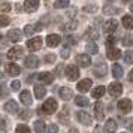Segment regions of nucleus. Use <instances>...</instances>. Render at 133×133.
Returning a JSON list of instances; mask_svg holds the SVG:
<instances>
[{
    "label": "nucleus",
    "mask_w": 133,
    "mask_h": 133,
    "mask_svg": "<svg viewBox=\"0 0 133 133\" xmlns=\"http://www.w3.org/2000/svg\"><path fill=\"white\" fill-rule=\"evenodd\" d=\"M33 31H35V27H33V25H25V27H24V35H25V36L33 35Z\"/></svg>",
    "instance_id": "38"
},
{
    "label": "nucleus",
    "mask_w": 133,
    "mask_h": 133,
    "mask_svg": "<svg viewBox=\"0 0 133 133\" xmlns=\"http://www.w3.org/2000/svg\"><path fill=\"white\" fill-rule=\"evenodd\" d=\"M48 133H58V127L55 126V124L48 126Z\"/></svg>",
    "instance_id": "45"
},
{
    "label": "nucleus",
    "mask_w": 133,
    "mask_h": 133,
    "mask_svg": "<svg viewBox=\"0 0 133 133\" xmlns=\"http://www.w3.org/2000/svg\"><path fill=\"white\" fill-rule=\"evenodd\" d=\"M91 79H88V78H85V79H82V81H79L78 82V90L81 91V93H87V91L91 88Z\"/></svg>",
    "instance_id": "14"
},
{
    "label": "nucleus",
    "mask_w": 133,
    "mask_h": 133,
    "mask_svg": "<svg viewBox=\"0 0 133 133\" xmlns=\"http://www.w3.org/2000/svg\"><path fill=\"white\" fill-rule=\"evenodd\" d=\"M112 75H114L117 79H120L121 76H123V67H121L120 64H114V66H112Z\"/></svg>",
    "instance_id": "29"
},
{
    "label": "nucleus",
    "mask_w": 133,
    "mask_h": 133,
    "mask_svg": "<svg viewBox=\"0 0 133 133\" xmlns=\"http://www.w3.org/2000/svg\"><path fill=\"white\" fill-rule=\"evenodd\" d=\"M76 63L81 67H88L91 64V58L88 57V54H79L76 55Z\"/></svg>",
    "instance_id": "11"
},
{
    "label": "nucleus",
    "mask_w": 133,
    "mask_h": 133,
    "mask_svg": "<svg viewBox=\"0 0 133 133\" xmlns=\"http://www.w3.org/2000/svg\"><path fill=\"white\" fill-rule=\"evenodd\" d=\"M66 76L69 81H76V79L79 78V70L76 66H73V64H70V66L66 67Z\"/></svg>",
    "instance_id": "3"
},
{
    "label": "nucleus",
    "mask_w": 133,
    "mask_h": 133,
    "mask_svg": "<svg viewBox=\"0 0 133 133\" xmlns=\"http://www.w3.org/2000/svg\"><path fill=\"white\" fill-rule=\"evenodd\" d=\"M64 43H66V45H75L76 41L73 39V36H66L64 37Z\"/></svg>",
    "instance_id": "42"
},
{
    "label": "nucleus",
    "mask_w": 133,
    "mask_h": 133,
    "mask_svg": "<svg viewBox=\"0 0 133 133\" xmlns=\"http://www.w3.org/2000/svg\"><path fill=\"white\" fill-rule=\"evenodd\" d=\"M124 61L127 64H132L133 63V49H129V51L124 52Z\"/></svg>",
    "instance_id": "34"
},
{
    "label": "nucleus",
    "mask_w": 133,
    "mask_h": 133,
    "mask_svg": "<svg viewBox=\"0 0 133 133\" xmlns=\"http://www.w3.org/2000/svg\"><path fill=\"white\" fill-rule=\"evenodd\" d=\"M103 14H106V15H111V14H120V9L112 6V5H106V6L103 8Z\"/></svg>",
    "instance_id": "28"
},
{
    "label": "nucleus",
    "mask_w": 133,
    "mask_h": 133,
    "mask_svg": "<svg viewBox=\"0 0 133 133\" xmlns=\"http://www.w3.org/2000/svg\"><path fill=\"white\" fill-rule=\"evenodd\" d=\"M19 117H21V118H29V117H30V114H29V112H21V114H19Z\"/></svg>",
    "instance_id": "51"
},
{
    "label": "nucleus",
    "mask_w": 133,
    "mask_h": 133,
    "mask_svg": "<svg viewBox=\"0 0 133 133\" xmlns=\"http://www.w3.org/2000/svg\"><path fill=\"white\" fill-rule=\"evenodd\" d=\"M129 81H132L133 82V69L130 70V73H129Z\"/></svg>",
    "instance_id": "53"
},
{
    "label": "nucleus",
    "mask_w": 133,
    "mask_h": 133,
    "mask_svg": "<svg viewBox=\"0 0 133 133\" xmlns=\"http://www.w3.org/2000/svg\"><path fill=\"white\" fill-rule=\"evenodd\" d=\"M9 11H11L9 3H0V12H9Z\"/></svg>",
    "instance_id": "40"
},
{
    "label": "nucleus",
    "mask_w": 133,
    "mask_h": 133,
    "mask_svg": "<svg viewBox=\"0 0 133 133\" xmlns=\"http://www.w3.org/2000/svg\"><path fill=\"white\" fill-rule=\"evenodd\" d=\"M45 94H46V90H45L43 85H35V96H36V99H42V97H45Z\"/></svg>",
    "instance_id": "26"
},
{
    "label": "nucleus",
    "mask_w": 133,
    "mask_h": 133,
    "mask_svg": "<svg viewBox=\"0 0 133 133\" xmlns=\"http://www.w3.org/2000/svg\"><path fill=\"white\" fill-rule=\"evenodd\" d=\"M75 102H76V105L78 106H82V108H85V106H88V99L87 97H82V96H76V99H75Z\"/></svg>",
    "instance_id": "32"
},
{
    "label": "nucleus",
    "mask_w": 133,
    "mask_h": 133,
    "mask_svg": "<svg viewBox=\"0 0 133 133\" xmlns=\"http://www.w3.org/2000/svg\"><path fill=\"white\" fill-rule=\"evenodd\" d=\"M39 81L43 82V84H51V82L54 81V75L51 72H42L39 75Z\"/></svg>",
    "instance_id": "18"
},
{
    "label": "nucleus",
    "mask_w": 133,
    "mask_h": 133,
    "mask_svg": "<svg viewBox=\"0 0 133 133\" xmlns=\"http://www.w3.org/2000/svg\"><path fill=\"white\" fill-rule=\"evenodd\" d=\"M69 6V0H55L54 8L55 9H63V8Z\"/></svg>",
    "instance_id": "33"
},
{
    "label": "nucleus",
    "mask_w": 133,
    "mask_h": 133,
    "mask_svg": "<svg viewBox=\"0 0 133 133\" xmlns=\"http://www.w3.org/2000/svg\"><path fill=\"white\" fill-rule=\"evenodd\" d=\"M109 94L112 97H118L123 93V85L120 82H112V84H109Z\"/></svg>",
    "instance_id": "5"
},
{
    "label": "nucleus",
    "mask_w": 133,
    "mask_h": 133,
    "mask_svg": "<svg viewBox=\"0 0 133 133\" xmlns=\"http://www.w3.org/2000/svg\"><path fill=\"white\" fill-rule=\"evenodd\" d=\"M106 55H108L109 60H118L121 57V51L118 48H111V46H109L108 51H106Z\"/></svg>",
    "instance_id": "16"
},
{
    "label": "nucleus",
    "mask_w": 133,
    "mask_h": 133,
    "mask_svg": "<svg viewBox=\"0 0 133 133\" xmlns=\"http://www.w3.org/2000/svg\"><path fill=\"white\" fill-rule=\"evenodd\" d=\"M123 2H129V0H123Z\"/></svg>",
    "instance_id": "57"
},
{
    "label": "nucleus",
    "mask_w": 133,
    "mask_h": 133,
    "mask_svg": "<svg viewBox=\"0 0 133 133\" xmlns=\"http://www.w3.org/2000/svg\"><path fill=\"white\" fill-rule=\"evenodd\" d=\"M84 11H85V12H96L97 6H96V5H88V6L84 8Z\"/></svg>",
    "instance_id": "43"
},
{
    "label": "nucleus",
    "mask_w": 133,
    "mask_h": 133,
    "mask_svg": "<svg viewBox=\"0 0 133 133\" xmlns=\"http://www.w3.org/2000/svg\"><path fill=\"white\" fill-rule=\"evenodd\" d=\"M69 133H79V132H78V129H70Z\"/></svg>",
    "instance_id": "54"
},
{
    "label": "nucleus",
    "mask_w": 133,
    "mask_h": 133,
    "mask_svg": "<svg viewBox=\"0 0 133 133\" xmlns=\"http://www.w3.org/2000/svg\"><path fill=\"white\" fill-rule=\"evenodd\" d=\"M58 94H60V97L63 100H70L73 97V91L70 88H67V87H61L60 91H58Z\"/></svg>",
    "instance_id": "17"
},
{
    "label": "nucleus",
    "mask_w": 133,
    "mask_h": 133,
    "mask_svg": "<svg viewBox=\"0 0 133 133\" xmlns=\"http://www.w3.org/2000/svg\"><path fill=\"white\" fill-rule=\"evenodd\" d=\"M42 30V24H41V23H37L36 25H35V31H41Z\"/></svg>",
    "instance_id": "50"
},
{
    "label": "nucleus",
    "mask_w": 133,
    "mask_h": 133,
    "mask_svg": "<svg viewBox=\"0 0 133 133\" xmlns=\"http://www.w3.org/2000/svg\"><path fill=\"white\" fill-rule=\"evenodd\" d=\"M123 25L127 30H132L133 29V17L132 15H124L123 17Z\"/></svg>",
    "instance_id": "25"
},
{
    "label": "nucleus",
    "mask_w": 133,
    "mask_h": 133,
    "mask_svg": "<svg viewBox=\"0 0 133 133\" xmlns=\"http://www.w3.org/2000/svg\"><path fill=\"white\" fill-rule=\"evenodd\" d=\"M0 64H2V57H0Z\"/></svg>",
    "instance_id": "56"
},
{
    "label": "nucleus",
    "mask_w": 133,
    "mask_h": 133,
    "mask_svg": "<svg viewBox=\"0 0 133 133\" xmlns=\"http://www.w3.org/2000/svg\"><path fill=\"white\" fill-rule=\"evenodd\" d=\"M33 129H35V132H36V133H45L46 126H45V123H43L42 120H37V121H35Z\"/></svg>",
    "instance_id": "23"
},
{
    "label": "nucleus",
    "mask_w": 133,
    "mask_h": 133,
    "mask_svg": "<svg viewBox=\"0 0 133 133\" xmlns=\"http://www.w3.org/2000/svg\"><path fill=\"white\" fill-rule=\"evenodd\" d=\"M8 37H9L11 42H19L21 37H23V33H21V30H18V29H12V30L8 31Z\"/></svg>",
    "instance_id": "12"
},
{
    "label": "nucleus",
    "mask_w": 133,
    "mask_h": 133,
    "mask_svg": "<svg viewBox=\"0 0 133 133\" xmlns=\"http://www.w3.org/2000/svg\"><path fill=\"white\" fill-rule=\"evenodd\" d=\"M93 73H94L96 76L103 78V76L108 73V66H106L105 63H97L96 66H94V69H93Z\"/></svg>",
    "instance_id": "6"
},
{
    "label": "nucleus",
    "mask_w": 133,
    "mask_h": 133,
    "mask_svg": "<svg viewBox=\"0 0 133 133\" xmlns=\"http://www.w3.org/2000/svg\"><path fill=\"white\" fill-rule=\"evenodd\" d=\"M9 17H6V15H0V27H6L8 24H9Z\"/></svg>",
    "instance_id": "36"
},
{
    "label": "nucleus",
    "mask_w": 133,
    "mask_h": 133,
    "mask_svg": "<svg viewBox=\"0 0 133 133\" xmlns=\"http://www.w3.org/2000/svg\"><path fill=\"white\" fill-rule=\"evenodd\" d=\"M23 54H24V49L21 46H14V48H11L8 51V58L12 61H17L23 57Z\"/></svg>",
    "instance_id": "1"
},
{
    "label": "nucleus",
    "mask_w": 133,
    "mask_h": 133,
    "mask_svg": "<svg viewBox=\"0 0 133 133\" xmlns=\"http://www.w3.org/2000/svg\"><path fill=\"white\" fill-rule=\"evenodd\" d=\"M0 39H2V35H0Z\"/></svg>",
    "instance_id": "58"
},
{
    "label": "nucleus",
    "mask_w": 133,
    "mask_h": 133,
    "mask_svg": "<svg viewBox=\"0 0 133 133\" xmlns=\"http://www.w3.org/2000/svg\"><path fill=\"white\" fill-rule=\"evenodd\" d=\"M127 126H129V129H130V130L133 132V118H132V120H129V123H127Z\"/></svg>",
    "instance_id": "52"
},
{
    "label": "nucleus",
    "mask_w": 133,
    "mask_h": 133,
    "mask_svg": "<svg viewBox=\"0 0 133 133\" xmlns=\"http://www.w3.org/2000/svg\"><path fill=\"white\" fill-rule=\"evenodd\" d=\"M117 27H118V21L117 19H109L105 24V31L106 33H112V31L117 30Z\"/></svg>",
    "instance_id": "20"
},
{
    "label": "nucleus",
    "mask_w": 133,
    "mask_h": 133,
    "mask_svg": "<svg viewBox=\"0 0 133 133\" xmlns=\"http://www.w3.org/2000/svg\"><path fill=\"white\" fill-rule=\"evenodd\" d=\"M24 66L29 67V69H36L39 66V58L36 55H27L24 60Z\"/></svg>",
    "instance_id": "7"
},
{
    "label": "nucleus",
    "mask_w": 133,
    "mask_h": 133,
    "mask_svg": "<svg viewBox=\"0 0 133 133\" xmlns=\"http://www.w3.org/2000/svg\"><path fill=\"white\" fill-rule=\"evenodd\" d=\"M5 111L9 112V114H17L18 112V103L15 102V100H9V102L5 103Z\"/></svg>",
    "instance_id": "15"
},
{
    "label": "nucleus",
    "mask_w": 133,
    "mask_h": 133,
    "mask_svg": "<svg viewBox=\"0 0 133 133\" xmlns=\"http://www.w3.org/2000/svg\"><path fill=\"white\" fill-rule=\"evenodd\" d=\"M39 8V2L37 0H24V11L25 12H35Z\"/></svg>",
    "instance_id": "10"
},
{
    "label": "nucleus",
    "mask_w": 133,
    "mask_h": 133,
    "mask_svg": "<svg viewBox=\"0 0 133 133\" xmlns=\"http://www.w3.org/2000/svg\"><path fill=\"white\" fill-rule=\"evenodd\" d=\"M105 91H106V88H105L103 85H99V87H96V88L93 90L91 96L94 97V99H99V97H102L103 94H105Z\"/></svg>",
    "instance_id": "27"
},
{
    "label": "nucleus",
    "mask_w": 133,
    "mask_h": 133,
    "mask_svg": "<svg viewBox=\"0 0 133 133\" xmlns=\"http://www.w3.org/2000/svg\"><path fill=\"white\" fill-rule=\"evenodd\" d=\"M76 27H78V23H76V21H70V23H67L66 30H75Z\"/></svg>",
    "instance_id": "41"
},
{
    "label": "nucleus",
    "mask_w": 133,
    "mask_h": 133,
    "mask_svg": "<svg viewBox=\"0 0 133 133\" xmlns=\"http://www.w3.org/2000/svg\"><path fill=\"white\" fill-rule=\"evenodd\" d=\"M67 114H69V112H67V108H64V111L58 115V120H60L63 124H67V123H69V117H67Z\"/></svg>",
    "instance_id": "35"
},
{
    "label": "nucleus",
    "mask_w": 133,
    "mask_h": 133,
    "mask_svg": "<svg viewBox=\"0 0 133 133\" xmlns=\"http://www.w3.org/2000/svg\"><path fill=\"white\" fill-rule=\"evenodd\" d=\"M60 42H61V37L58 35H48V37H46V45L51 46V48L60 45Z\"/></svg>",
    "instance_id": "13"
},
{
    "label": "nucleus",
    "mask_w": 133,
    "mask_h": 133,
    "mask_svg": "<svg viewBox=\"0 0 133 133\" xmlns=\"http://www.w3.org/2000/svg\"><path fill=\"white\" fill-rule=\"evenodd\" d=\"M85 36L88 37V39H91V41H94V39H97V37H99V31H97L94 27H91V29H88V30H87Z\"/></svg>",
    "instance_id": "31"
},
{
    "label": "nucleus",
    "mask_w": 133,
    "mask_h": 133,
    "mask_svg": "<svg viewBox=\"0 0 133 133\" xmlns=\"http://www.w3.org/2000/svg\"><path fill=\"white\" fill-rule=\"evenodd\" d=\"M123 43H124V45H133V39H132V36H126L124 39H123Z\"/></svg>",
    "instance_id": "47"
},
{
    "label": "nucleus",
    "mask_w": 133,
    "mask_h": 133,
    "mask_svg": "<svg viewBox=\"0 0 133 133\" xmlns=\"http://www.w3.org/2000/svg\"><path fill=\"white\" fill-rule=\"evenodd\" d=\"M19 87H21V84H19V81H14L12 84H11V88H12L14 91H18Z\"/></svg>",
    "instance_id": "44"
},
{
    "label": "nucleus",
    "mask_w": 133,
    "mask_h": 133,
    "mask_svg": "<svg viewBox=\"0 0 133 133\" xmlns=\"http://www.w3.org/2000/svg\"><path fill=\"white\" fill-rule=\"evenodd\" d=\"M117 108L120 109V112H123V114H129V112L132 111V102H130L129 99H123V100L118 102Z\"/></svg>",
    "instance_id": "4"
},
{
    "label": "nucleus",
    "mask_w": 133,
    "mask_h": 133,
    "mask_svg": "<svg viewBox=\"0 0 133 133\" xmlns=\"http://www.w3.org/2000/svg\"><path fill=\"white\" fill-rule=\"evenodd\" d=\"M5 127H6V123H5V118H3V117H0V129L3 130Z\"/></svg>",
    "instance_id": "49"
},
{
    "label": "nucleus",
    "mask_w": 133,
    "mask_h": 133,
    "mask_svg": "<svg viewBox=\"0 0 133 133\" xmlns=\"http://www.w3.org/2000/svg\"><path fill=\"white\" fill-rule=\"evenodd\" d=\"M78 120L82 123V124H85V126H90L91 124V117L87 112H84V111H79L78 112Z\"/></svg>",
    "instance_id": "21"
},
{
    "label": "nucleus",
    "mask_w": 133,
    "mask_h": 133,
    "mask_svg": "<svg viewBox=\"0 0 133 133\" xmlns=\"http://www.w3.org/2000/svg\"><path fill=\"white\" fill-rule=\"evenodd\" d=\"M115 130H117V123L111 118V120H108L106 124H105V132L106 133H115Z\"/></svg>",
    "instance_id": "24"
},
{
    "label": "nucleus",
    "mask_w": 133,
    "mask_h": 133,
    "mask_svg": "<svg viewBox=\"0 0 133 133\" xmlns=\"http://www.w3.org/2000/svg\"><path fill=\"white\" fill-rule=\"evenodd\" d=\"M27 48L30 51H37V49L42 48V39L41 37H33L27 42Z\"/></svg>",
    "instance_id": "8"
},
{
    "label": "nucleus",
    "mask_w": 133,
    "mask_h": 133,
    "mask_svg": "<svg viewBox=\"0 0 133 133\" xmlns=\"http://www.w3.org/2000/svg\"><path fill=\"white\" fill-rule=\"evenodd\" d=\"M94 114H96V118L99 121L103 120V117H105V111H103L102 102H96V105H94Z\"/></svg>",
    "instance_id": "19"
},
{
    "label": "nucleus",
    "mask_w": 133,
    "mask_h": 133,
    "mask_svg": "<svg viewBox=\"0 0 133 133\" xmlns=\"http://www.w3.org/2000/svg\"><path fill=\"white\" fill-rule=\"evenodd\" d=\"M130 11H132V14H133V3L130 5Z\"/></svg>",
    "instance_id": "55"
},
{
    "label": "nucleus",
    "mask_w": 133,
    "mask_h": 133,
    "mask_svg": "<svg viewBox=\"0 0 133 133\" xmlns=\"http://www.w3.org/2000/svg\"><path fill=\"white\" fill-rule=\"evenodd\" d=\"M85 49H87L88 54H97V52H99V48H97V45L94 42H88L87 46H85Z\"/></svg>",
    "instance_id": "30"
},
{
    "label": "nucleus",
    "mask_w": 133,
    "mask_h": 133,
    "mask_svg": "<svg viewBox=\"0 0 133 133\" xmlns=\"http://www.w3.org/2000/svg\"><path fill=\"white\" fill-rule=\"evenodd\" d=\"M61 57H63V58H67V57H69V48H63V51H61Z\"/></svg>",
    "instance_id": "48"
},
{
    "label": "nucleus",
    "mask_w": 133,
    "mask_h": 133,
    "mask_svg": "<svg viewBox=\"0 0 133 133\" xmlns=\"http://www.w3.org/2000/svg\"><path fill=\"white\" fill-rule=\"evenodd\" d=\"M54 60H55V55H54V54H48V55H45V63H52Z\"/></svg>",
    "instance_id": "46"
},
{
    "label": "nucleus",
    "mask_w": 133,
    "mask_h": 133,
    "mask_svg": "<svg viewBox=\"0 0 133 133\" xmlns=\"http://www.w3.org/2000/svg\"><path fill=\"white\" fill-rule=\"evenodd\" d=\"M6 72L9 73L11 76H18L21 70H19V67L17 66L15 63H9V64L6 66Z\"/></svg>",
    "instance_id": "22"
},
{
    "label": "nucleus",
    "mask_w": 133,
    "mask_h": 133,
    "mask_svg": "<svg viewBox=\"0 0 133 133\" xmlns=\"http://www.w3.org/2000/svg\"><path fill=\"white\" fill-rule=\"evenodd\" d=\"M57 102H55V99H48L46 102L43 103V106H42V109H43V112L45 114H54L55 111H57Z\"/></svg>",
    "instance_id": "2"
},
{
    "label": "nucleus",
    "mask_w": 133,
    "mask_h": 133,
    "mask_svg": "<svg viewBox=\"0 0 133 133\" xmlns=\"http://www.w3.org/2000/svg\"><path fill=\"white\" fill-rule=\"evenodd\" d=\"M17 133H30V129L25 126V124H19L17 127Z\"/></svg>",
    "instance_id": "37"
},
{
    "label": "nucleus",
    "mask_w": 133,
    "mask_h": 133,
    "mask_svg": "<svg viewBox=\"0 0 133 133\" xmlns=\"http://www.w3.org/2000/svg\"><path fill=\"white\" fill-rule=\"evenodd\" d=\"M19 100H21V103L24 105V106H30L31 103H33V97H31L30 91L29 90H24L21 94H19Z\"/></svg>",
    "instance_id": "9"
},
{
    "label": "nucleus",
    "mask_w": 133,
    "mask_h": 133,
    "mask_svg": "<svg viewBox=\"0 0 133 133\" xmlns=\"http://www.w3.org/2000/svg\"><path fill=\"white\" fill-rule=\"evenodd\" d=\"M8 93H9V91H8L6 85H5V84L0 85V97H8Z\"/></svg>",
    "instance_id": "39"
}]
</instances>
